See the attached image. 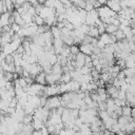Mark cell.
Wrapping results in <instances>:
<instances>
[{"mask_svg":"<svg viewBox=\"0 0 135 135\" xmlns=\"http://www.w3.org/2000/svg\"><path fill=\"white\" fill-rule=\"evenodd\" d=\"M60 105H61V99H60V97L58 95L49 97L47 101H46V104H45V107L49 110H56Z\"/></svg>","mask_w":135,"mask_h":135,"instance_id":"6da1fadb","label":"cell"},{"mask_svg":"<svg viewBox=\"0 0 135 135\" xmlns=\"http://www.w3.org/2000/svg\"><path fill=\"white\" fill-rule=\"evenodd\" d=\"M98 19H99L98 11H97L96 8H94L93 11H91V12L88 13L84 23L88 24V25H95V23H96V21H97Z\"/></svg>","mask_w":135,"mask_h":135,"instance_id":"7a4b0ae2","label":"cell"},{"mask_svg":"<svg viewBox=\"0 0 135 135\" xmlns=\"http://www.w3.org/2000/svg\"><path fill=\"white\" fill-rule=\"evenodd\" d=\"M85 57L86 55H84L83 53L79 52L76 56H75V66L76 68H82L83 65H85Z\"/></svg>","mask_w":135,"mask_h":135,"instance_id":"3957f363","label":"cell"},{"mask_svg":"<svg viewBox=\"0 0 135 135\" xmlns=\"http://www.w3.org/2000/svg\"><path fill=\"white\" fill-rule=\"evenodd\" d=\"M93 45L91 43H80L79 50L81 53H83L86 56H91L93 54Z\"/></svg>","mask_w":135,"mask_h":135,"instance_id":"277c9868","label":"cell"},{"mask_svg":"<svg viewBox=\"0 0 135 135\" xmlns=\"http://www.w3.org/2000/svg\"><path fill=\"white\" fill-rule=\"evenodd\" d=\"M35 82H36V83H39V84L45 85V84H46V73H44L43 71L40 72V73L35 77Z\"/></svg>","mask_w":135,"mask_h":135,"instance_id":"5b68a950","label":"cell"},{"mask_svg":"<svg viewBox=\"0 0 135 135\" xmlns=\"http://www.w3.org/2000/svg\"><path fill=\"white\" fill-rule=\"evenodd\" d=\"M32 126L34 128L35 131H40L44 126V121L40 120V119H37V118H33V121H32Z\"/></svg>","mask_w":135,"mask_h":135,"instance_id":"8992f818","label":"cell"},{"mask_svg":"<svg viewBox=\"0 0 135 135\" xmlns=\"http://www.w3.org/2000/svg\"><path fill=\"white\" fill-rule=\"evenodd\" d=\"M11 15H12V13H9V12H5V13H3V14L0 15V22H1L2 26L9 24L8 23V20H9Z\"/></svg>","mask_w":135,"mask_h":135,"instance_id":"52a82bcc","label":"cell"},{"mask_svg":"<svg viewBox=\"0 0 135 135\" xmlns=\"http://www.w3.org/2000/svg\"><path fill=\"white\" fill-rule=\"evenodd\" d=\"M86 35H89V36H91L93 38H99V36H100V34L98 32V28L95 25H90V30H89Z\"/></svg>","mask_w":135,"mask_h":135,"instance_id":"ba28073f","label":"cell"},{"mask_svg":"<svg viewBox=\"0 0 135 135\" xmlns=\"http://www.w3.org/2000/svg\"><path fill=\"white\" fill-rule=\"evenodd\" d=\"M51 33H52V35H53V37H54V38H61V36H62L61 30H60V28H58L56 25L51 26Z\"/></svg>","mask_w":135,"mask_h":135,"instance_id":"9c48e42d","label":"cell"},{"mask_svg":"<svg viewBox=\"0 0 135 135\" xmlns=\"http://www.w3.org/2000/svg\"><path fill=\"white\" fill-rule=\"evenodd\" d=\"M118 28H119V26H117V25H114V24H107L105 25V33H108V34H115L117 31H118Z\"/></svg>","mask_w":135,"mask_h":135,"instance_id":"30bf717a","label":"cell"},{"mask_svg":"<svg viewBox=\"0 0 135 135\" xmlns=\"http://www.w3.org/2000/svg\"><path fill=\"white\" fill-rule=\"evenodd\" d=\"M72 80V76H71V74H70V72H68V73H63L62 74V76H61V78H60V83H68V82H70Z\"/></svg>","mask_w":135,"mask_h":135,"instance_id":"8fae6325","label":"cell"},{"mask_svg":"<svg viewBox=\"0 0 135 135\" xmlns=\"http://www.w3.org/2000/svg\"><path fill=\"white\" fill-rule=\"evenodd\" d=\"M122 115L127 117H132V108L130 105L122 107Z\"/></svg>","mask_w":135,"mask_h":135,"instance_id":"7c38bea8","label":"cell"},{"mask_svg":"<svg viewBox=\"0 0 135 135\" xmlns=\"http://www.w3.org/2000/svg\"><path fill=\"white\" fill-rule=\"evenodd\" d=\"M33 21H34V22L36 23V25H38V26L44 24V19H43L40 15H36V16L33 18Z\"/></svg>","mask_w":135,"mask_h":135,"instance_id":"4fadbf2b","label":"cell"},{"mask_svg":"<svg viewBox=\"0 0 135 135\" xmlns=\"http://www.w3.org/2000/svg\"><path fill=\"white\" fill-rule=\"evenodd\" d=\"M70 51H71V55H74V56H76V55L80 52L79 46H78L77 44H73V45H71V46H70Z\"/></svg>","mask_w":135,"mask_h":135,"instance_id":"5bb4252c","label":"cell"},{"mask_svg":"<svg viewBox=\"0 0 135 135\" xmlns=\"http://www.w3.org/2000/svg\"><path fill=\"white\" fill-rule=\"evenodd\" d=\"M115 36H116V38H117V41H120V40H123V39H126V36H124V34H123V32L120 30V28H118V31L114 34Z\"/></svg>","mask_w":135,"mask_h":135,"instance_id":"9a60e30c","label":"cell"},{"mask_svg":"<svg viewBox=\"0 0 135 135\" xmlns=\"http://www.w3.org/2000/svg\"><path fill=\"white\" fill-rule=\"evenodd\" d=\"M32 121H33V115H32V114H25V116H24V118H23V120H22L23 124H28V123H31Z\"/></svg>","mask_w":135,"mask_h":135,"instance_id":"2e32d148","label":"cell"},{"mask_svg":"<svg viewBox=\"0 0 135 135\" xmlns=\"http://www.w3.org/2000/svg\"><path fill=\"white\" fill-rule=\"evenodd\" d=\"M55 1L56 0H45V2H44V6H46V7H51V8H54V6H55Z\"/></svg>","mask_w":135,"mask_h":135,"instance_id":"e0dca14e","label":"cell"},{"mask_svg":"<svg viewBox=\"0 0 135 135\" xmlns=\"http://www.w3.org/2000/svg\"><path fill=\"white\" fill-rule=\"evenodd\" d=\"M11 27H12V31L14 32V33H18L19 31H20V28H21V26L20 25H18L17 23H13V24H11Z\"/></svg>","mask_w":135,"mask_h":135,"instance_id":"ac0fdd59","label":"cell"},{"mask_svg":"<svg viewBox=\"0 0 135 135\" xmlns=\"http://www.w3.org/2000/svg\"><path fill=\"white\" fill-rule=\"evenodd\" d=\"M126 96H127V92H124V91H121V90L119 89L118 99H121V100H123V99H126Z\"/></svg>","mask_w":135,"mask_h":135,"instance_id":"d6986e66","label":"cell"},{"mask_svg":"<svg viewBox=\"0 0 135 135\" xmlns=\"http://www.w3.org/2000/svg\"><path fill=\"white\" fill-rule=\"evenodd\" d=\"M27 0H15V2H14V4H15V8L16 7H18V6H20V5H22L23 3H25Z\"/></svg>","mask_w":135,"mask_h":135,"instance_id":"ffe728a7","label":"cell"},{"mask_svg":"<svg viewBox=\"0 0 135 135\" xmlns=\"http://www.w3.org/2000/svg\"><path fill=\"white\" fill-rule=\"evenodd\" d=\"M96 46H97V47H99L100 50H103V49H104V46H105V44H104L101 40H99V39H98V40H97V43H96Z\"/></svg>","mask_w":135,"mask_h":135,"instance_id":"44dd1931","label":"cell"},{"mask_svg":"<svg viewBox=\"0 0 135 135\" xmlns=\"http://www.w3.org/2000/svg\"><path fill=\"white\" fill-rule=\"evenodd\" d=\"M27 2H30L33 6H35V5L38 4V0H27Z\"/></svg>","mask_w":135,"mask_h":135,"instance_id":"7402d4cb","label":"cell"}]
</instances>
